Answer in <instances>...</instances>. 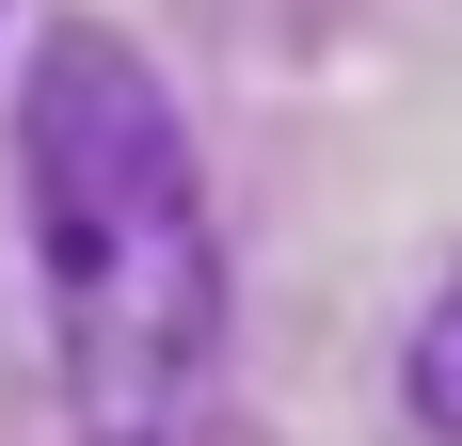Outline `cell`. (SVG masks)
Listing matches in <instances>:
<instances>
[{
  "label": "cell",
  "instance_id": "2",
  "mask_svg": "<svg viewBox=\"0 0 462 446\" xmlns=\"http://www.w3.org/2000/svg\"><path fill=\"white\" fill-rule=\"evenodd\" d=\"M415 414L462 446V271L430 287V319H415Z\"/></svg>",
  "mask_w": 462,
  "mask_h": 446
},
{
  "label": "cell",
  "instance_id": "1",
  "mask_svg": "<svg viewBox=\"0 0 462 446\" xmlns=\"http://www.w3.org/2000/svg\"><path fill=\"white\" fill-rule=\"evenodd\" d=\"M16 191H32L48 351L80 446H191L224 383V223L191 176V128L128 33H48L16 96Z\"/></svg>",
  "mask_w": 462,
  "mask_h": 446
}]
</instances>
